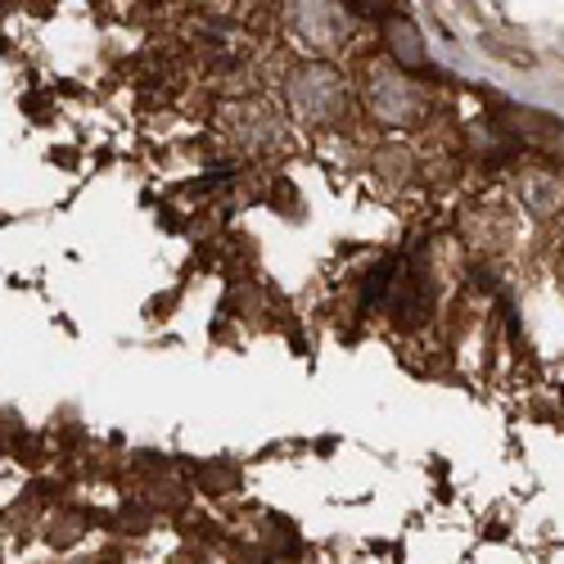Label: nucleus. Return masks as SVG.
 Here are the masks:
<instances>
[{
	"instance_id": "f257e3e1",
	"label": "nucleus",
	"mask_w": 564,
	"mask_h": 564,
	"mask_svg": "<svg viewBox=\"0 0 564 564\" xmlns=\"http://www.w3.org/2000/svg\"><path fill=\"white\" fill-rule=\"evenodd\" d=\"M290 100L303 118L312 122H330L339 109H344V82L335 77V68L325 64H307L290 77Z\"/></svg>"
},
{
	"instance_id": "f03ea898",
	"label": "nucleus",
	"mask_w": 564,
	"mask_h": 564,
	"mask_svg": "<svg viewBox=\"0 0 564 564\" xmlns=\"http://www.w3.org/2000/svg\"><path fill=\"white\" fill-rule=\"evenodd\" d=\"M520 195H524V208H529L533 217H551V213L564 204V181H560L555 172L533 167V172L520 176Z\"/></svg>"
},
{
	"instance_id": "7ed1b4c3",
	"label": "nucleus",
	"mask_w": 564,
	"mask_h": 564,
	"mask_svg": "<svg viewBox=\"0 0 564 564\" xmlns=\"http://www.w3.org/2000/svg\"><path fill=\"white\" fill-rule=\"evenodd\" d=\"M375 113L384 122H411L420 113V100L402 86V77H375Z\"/></svg>"
},
{
	"instance_id": "20e7f679",
	"label": "nucleus",
	"mask_w": 564,
	"mask_h": 564,
	"mask_svg": "<svg viewBox=\"0 0 564 564\" xmlns=\"http://www.w3.org/2000/svg\"><path fill=\"white\" fill-rule=\"evenodd\" d=\"M384 41H389V55L398 59V68H411V73L425 68V41H420V32L406 19H389Z\"/></svg>"
},
{
	"instance_id": "39448f33",
	"label": "nucleus",
	"mask_w": 564,
	"mask_h": 564,
	"mask_svg": "<svg viewBox=\"0 0 564 564\" xmlns=\"http://www.w3.org/2000/svg\"><path fill=\"white\" fill-rule=\"evenodd\" d=\"M348 6H352V10H361V14H384L389 0H348Z\"/></svg>"
},
{
	"instance_id": "423d86ee",
	"label": "nucleus",
	"mask_w": 564,
	"mask_h": 564,
	"mask_svg": "<svg viewBox=\"0 0 564 564\" xmlns=\"http://www.w3.org/2000/svg\"><path fill=\"white\" fill-rule=\"evenodd\" d=\"M555 271H560V290H564V253H560V267Z\"/></svg>"
}]
</instances>
